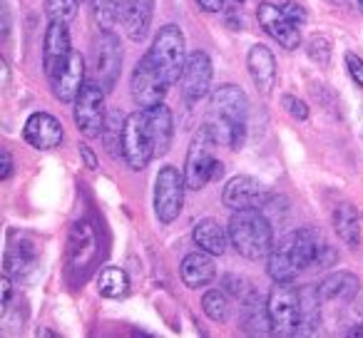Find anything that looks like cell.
<instances>
[{
	"instance_id": "cell-1",
	"label": "cell",
	"mask_w": 363,
	"mask_h": 338,
	"mask_svg": "<svg viewBox=\"0 0 363 338\" xmlns=\"http://www.w3.org/2000/svg\"><path fill=\"white\" fill-rule=\"evenodd\" d=\"M249 100L242 87L219 85L209 97V115L204 120V130L212 140L229 150H239L247 137Z\"/></svg>"
},
{
	"instance_id": "cell-2",
	"label": "cell",
	"mask_w": 363,
	"mask_h": 338,
	"mask_svg": "<svg viewBox=\"0 0 363 338\" xmlns=\"http://www.w3.org/2000/svg\"><path fill=\"white\" fill-rule=\"evenodd\" d=\"M331 254V249L321 242L316 232L311 229H298L274 244L269 252V276L274 281H294L298 271L308 269L311 264H323V257Z\"/></svg>"
},
{
	"instance_id": "cell-3",
	"label": "cell",
	"mask_w": 363,
	"mask_h": 338,
	"mask_svg": "<svg viewBox=\"0 0 363 338\" xmlns=\"http://www.w3.org/2000/svg\"><path fill=\"white\" fill-rule=\"evenodd\" d=\"M229 239L244 259L257 261L262 257H269L274 247L272 222L264 217L262 209H239L229 219Z\"/></svg>"
},
{
	"instance_id": "cell-4",
	"label": "cell",
	"mask_w": 363,
	"mask_h": 338,
	"mask_svg": "<svg viewBox=\"0 0 363 338\" xmlns=\"http://www.w3.org/2000/svg\"><path fill=\"white\" fill-rule=\"evenodd\" d=\"M147 60L162 75L167 85L179 82L182 70L187 65V43H184V33L177 26H162L160 33L152 40V47L147 50Z\"/></svg>"
},
{
	"instance_id": "cell-5",
	"label": "cell",
	"mask_w": 363,
	"mask_h": 338,
	"mask_svg": "<svg viewBox=\"0 0 363 338\" xmlns=\"http://www.w3.org/2000/svg\"><path fill=\"white\" fill-rule=\"evenodd\" d=\"M214 150H217V142H214L212 135L202 127L187 152V164H184L187 189L199 192V189H204L209 182H217V179L224 177V164L217 159Z\"/></svg>"
},
{
	"instance_id": "cell-6",
	"label": "cell",
	"mask_w": 363,
	"mask_h": 338,
	"mask_svg": "<svg viewBox=\"0 0 363 338\" xmlns=\"http://www.w3.org/2000/svg\"><path fill=\"white\" fill-rule=\"evenodd\" d=\"M267 306L274 333L294 336L301 331V288H296L291 281H277L267 298Z\"/></svg>"
},
{
	"instance_id": "cell-7",
	"label": "cell",
	"mask_w": 363,
	"mask_h": 338,
	"mask_svg": "<svg viewBox=\"0 0 363 338\" xmlns=\"http://www.w3.org/2000/svg\"><path fill=\"white\" fill-rule=\"evenodd\" d=\"M184 189H187V179H184V172H179L177 167L167 164L157 172L155 217L160 219V224H172L182 214V207H184Z\"/></svg>"
},
{
	"instance_id": "cell-8",
	"label": "cell",
	"mask_w": 363,
	"mask_h": 338,
	"mask_svg": "<svg viewBox=\"0 0 363 338\" xmlns=\"http://www.w3.org/2000/svg\"><path fill=\"white\" fill-rule=\"evenodd\" d=\"M122 159L132 172H142L155 159L150 127H147L145 110H137L125 117V132H122Z\"/></svg>"
},
{
	"instance_id": "cell-9",
	"label": "cell",
	"mask_w": 363,
	"mask_h": 338,
	"mask_svg": "<svg viewBox=\"0 0 363 338\" xmlns=\"http://www.w3.org/2000/svg\"><path fill=\"white\" fill-rule=\"evenodd\" d=\"M105 87L95 80H85L77 100L72 102L75 110H72V117H75L77 130L85 137L95 140V137H102V130H105L107 122V110H105Z\"/></svg>"
},
{
	"instance_id": "cell-10",
	"label": "cell",
	"mask_w": 363,
	"mask_h": 338,
	"mask_svg": "<svg viewBox=\"0 0 363 338\" xmlns=\"http://www.w3.org/2000/svg\"><path fill=\"white\" fill-rule=\"evenodd\" d=\"M212 75H214V67H212V60L204 50H194L187 55V65L182 70V77H179V90H182V97L184 102L194 105L199 102L204 95L209 92L212 87Z\"/></svg>"
},
{
	"instance_id": "cell-11",
	"label": "cell",
	"mask_w": 363,
	"mask_h": 338,
	"mask_svg": "<svg viewBox=\"0 0 363 338\" xmlns=\"http://www.w3.org/2000/svg\"><path fill=\"white\" fill-rule=\"evenodd\" d=\"M72 52L75 50H72L67 23L50 21V26L45 30V40H43V67H45L48 80H55L60 75L62 67L70 62Z\"/></svg>"
},
{
	"instance_id": "cell-12",
	"label": "cell",
	"mask_w": 363,
	"mask_h": 338,
	"mask_svg": "<svg viewBox=\"0 0 363 338\" xmlns=\"http://www.w3.org/2000/svg\"><path fill=\"white\" fill-rule=\"evenodd\" d=\"M130 87H132V100H135L137 107H142V110L164 102L167 92H169V85L162 80V75L150 65L147 57H142V60L137 62L135 72H132Z\"/></svg>"
},
{
	"instance_id": "cell-13",
	"label": "cell",
	"mask_w": 363,
	"mask_h": 338,
	"mask_svg": "<svg viewBox=\"0 0 363 338\" xmlns=\"http://www.w3.org/2000/svg\"><path fill=\"white\" fill-rule=\"evenodd\" d=\"M222 202L232 212H239V209H262L269 202V192L259 179L239 174V177H232L227 182V187L222 192Z\"/></svg>"
},
{
	"instance_id": "cell-14",
	"label": "cell",
	"mask_w": 363,
	"mask_h": 338,
	"mask_svg": "<svg viewBox=\"0 0 363 338\" xmlns=\"http://www.w3.org/2000/svg\"><path fill=\"white\" fill-rule=\"evenodd\" d=\"M257 21H259V26L264 28V33H267L272 40H277L281 47H286V50H296V47L301 45L298 26L289 21L286 13L281 11V6L262 3L257 11Z\"/></svg>"
},
{
	"instance_id": "cell-15",
	"label": "cell",
	"mask_w": 363,
	"mask_h": 338,
	"mask_svg": "<svg viewBox=\"0 0 363 338\" xmlns=\"http://www.w3.org/2000/svg\"><path fill=\"white\" fill-rule=\"evenodd\" d=\"M122 70V47L112 30H102L95 40V72L107 92L115 87Z\"/></svg>"
},
{
	"instance_id": "cell-16",
	"label": "cell",
	"mask_w": 363,
	"mask_h": 338,
	"mask_svg": "<svg viewBox=\"0 0 363 338\" xmlns=\"http://www.w3.org/2000/svg\"><path fill=\"white\" fill-rule=\"evenodd\" d=\"M100 252V239L92 227V222L80 219L75 227L70 229V239H67V264L72 271H85L92 261L97 259Z\"/></svg>"
},
{
	"instance_id": "cell-17",
	"label": "cell",
	"mask_w": 363,
	"mask_h": 338,
	"mask_svg": "<svg viewBox=\"0 0 363 338\" xmlns=\"http://www.w3.org/2000/svg\"><path fill=\"white\" fill-rule=\"evenodd\" d=\"M23 137L30 147L35 150H55L65 140V130H62L60 120L52 117L50 112H33L28 117L26 127H23Z\"/></svg>"
},
{
	"instance_id": "cell-18",
	"label": "cell",
	"mask_w": 363,
	"mask_h": 338,
	"mask_svg": "<svg viewBox=\"0 0 363 338\" xmlns=\"http://www.w3.org/2000/svg\"><path fill=\"white\" fill-rule=\"evenodd\" d=\"M147 127H150L152 147H155V157H164L172 147V137H174V120H172V110L160 102V105L145 107Z\"/></svg>"
},
{
	"instance_id": "cell-19",
	"label": "cell",
	"mask_w": 363,
	"mask_h": 338,
	"mask_svg": "<svg viewBox=\"0 0 363 338\" xmlns=\"http://www.w3.org/2000/svg\"><path fill=\"white\" fill-rule=\"evenodd\" d=\"M50 85H52V95L60 102H65V105L77 100L82 85H85V60H82L80 52H72L70 62L62 67L55 80H50Z\"/></svg>"
},
{
	"instance_id": "cell-20",
	"label": "cell",
	"mask_w": 363,
	"mask_h": 338,
	"mask_svg": "<svg viewBox=\"0 0 363 338\" xmlns=\"http://www.w3.org/2000/svg\"><path fill=\"white\" fill-rule=\"evenodd\" d=\"M247 67L257 90L262 95H272L274 85H277V60H274L272 50L267 45H254L247 55Z\"/></svg>"
},
{
	"instance_id": "cell-21",
	"label": "cell",
	"mask_w": 363,
	"mask_h": 338,
	"mask_svg": "<svg viewBox=\"0 0 363 338\" xmlns=\"http://www.w3.org/2000/svg\"><path fill=\"white\" fill-rule=\"evenodd\" d=\"M179 276L187 288H202L207 283H212L214 276H217V266H214L212 254L202 252V249L187 254V257L182 259Z\"/></svg>"
},
{
	"instance_id": "cell-22",
	"label": "cell",
	"mask_w": 363,
	"mask_h": 338,
	"mask_svg": "<svg viewBox=\"0 0 363 338\" xmlns=\"http://www.w3.org/2000/svg\"><path fill=\"white\" fill-rule=\"evenodd\" d=\"M192 239L202 252L212 254V257H222L229 244H232V239H229V227H222V224L212 217L199 219V222L194 224Z\"/></svg>"
},
{
	"instance_id": "cell-23",
	"label": "cell",
	"mask_w": 363,
	"mask_h": 338,
	"mask_svg": "<svg viewBox=\"0 0 363 338\" xmlns=\"http://www.w3.org/2000/svg\"><path fill=\"white\" fill-rule=\"evenodd\" d=\"M120 23L125 26L130 40L142 43L147 38V30H150L152 23V0H125Z\"/></svg>"
},
{
	"instance_id": "cell-24",
	"label": "cell",
	"mask_w": 363,
	"mask_h": 338,
	"mask_svg": "<svg viewBox=\"0 0 363 338\" xmlns=\"http://www.w3.org/2000/svg\"><path fill=\"white\" fill-rule=\"evenodd\" d=\"M242 328L252 336H267L274 331L272 326V316H269V306L267 301H262L257 291H252L244 298L242 306Z\"/></svg>"
},
{
	"instance_id": "cell-25",
	"label": "cell",
	"mask_w": 363,
	"mask_h": 338,
	"mask_svg": "<svg viewBox=\"0 0 363 338\" xmlns=\"http://www.w3.org/2000/svg\"><path fill=\"white\" fill-rule=\"evenodd\" d=\"M361 288V281H358L356 274L351 271H333L328 274L326 278L318 286V293H321V301H351L353 296Z\"/></svg>"
},
{
	"instance_id": "cell-26",
	"label": "cell",
	"mask_w": 363,
	"mask_h": 338,
	"mask_svg": "<svg viewBox=\"0 0 363 338\" xmlns=\"http://www.w3.org/2000/svg\"><path fill=\"white\" fill-rule=\"evenodd\" d=\"M333 229H336L338 239L346 247H358L361 244V219H358V212L351 204H338L333 209Z\"/></svg>"
},
{
	"instance_id": "cell-27",
	"label": "cell",
	"mask_w": 363,
	"mask_h": 338,
	"mask_svg": "<svg viewBox=\"0 0 363 338\" xmlns=\"http://www.w3.org/2000/svg\"><path fill=\"white\" fill-rule=\"evenodd\" d=\"M97 291L105 298H125L130 291V278L122 269L105 266L97 276Z\"/></svg>"
},
{
	"instance_id": "cell-28",
	"label": "cell",
	"mask_w": 363,
	"mask_h": 338,
	"mask_svg": "<svg viewBox=\"0 0 363 338\" xmlns=\"http://www.w3.org/2000/svg\"><path fill=\"white\" fill-rule=\"evenodd\" d=\"M122 132H125V117L120 112H107L105 130H102V142L110 157H122Z\"/></svg>"
},
{
	"instance_id": "cell-29",
	"label": "cell",
	"mask_w": 363,
	"mask_h": 338,
	"mask_svg": "<svg viewBox=\"0 0 363 338\" xmlns=\"http://www.w3.org/2000/svg\"><path fill=\"white\" fill-rule=\"evenodd\" d=\"M318 301H321L318 288H301V331L298 333H311L318 326L321 321Z\"/></svg>"
},
{
	"instance_id": "cell-30",
	"label": "cell",
	"mask_w": 363,
	"mask_h": 338,
	"mask_svg": "<svg viewBox=\"0 0 363 338\" xmlns=\"http://www.w3.org/2000/svg\"><path fill=\"white\" fill-rule=\"evenodd\" d=\"M202 311H204V316H207L209 321L224 323L229 318V298H227V293L219 291V288L207 291L202 296Z\"/></svg>"
},
{
	"instance_id": "cell-31",
	"label": "cell",
	"mask_w": 363,
	"mask_h": 338,
	"mask_svg": "<svg viewBox=\"0 0 363 338\" xmlns=\"http://www.w3.org/2000/svg\"><path fill=\"white\" fill-rule=\"evenodd\" d=\"M33 264H35V254L21 247H11L6 254V269H3V274H8L11 278H18L26 271H30Z\"/></svg>"
},
{
	"instance_id": "cell-32",
	"label": "cell",
	"mask_w": 363,
	"mask_h": 338,
	"mask_svg": "<svg viewBox=\"0 0 363 338\" xmlns=\"http://www.w3.org/2000/svg\"><path fill=\"white\" fill-rule=\"evenodd\" d=\"M77 0H45V16L48 21H60V23H72L77 18Z\"/></svg>"
},
{
	"instance_id": "cell-33",
	"label": "cell",
	"mask_w": 363,
	"mask_h": 338,
	"mask_svg": "<svg viewBox=\"0 0 363 338\" xmlns=\"http://www.w3.org/2000/svg\"><path fill=\"white\" fill-rule=\"evenodd\" d=\"M92 8H95L97 18L102 23V30H110L115 23H120V13L125 0H90Z\"/></svg>"
},
{
	"instance_id": "cell-34",
	"label": "cell",
	"mask_w": 363,
	"mask_h": 338,
	"mask_svg": "<svg viewBox=\"0 0 363 338\" xmlns=\"http://www.w3.org/2000/svg\"><path fill=\"white\" fill-rule=\"evenodd\" d=\"M308 57L313 62H318V65H328V60H331V40L323 35H313L308 40Z\"/></svg>"
},
{
	"instance_id": "cell-35",
	"label": "cell",
	"mask_w": 363,
	"mask_h": 338,
	"mask_svg": "<svg viewBox=\"0 0 363 338\" xmlns=\"http://www.w3.org/2000/svg\"><path fill=\"white\" fill-rule=\"evenodd\" d=\"M281 105H284V110H286L289 115L294 117V120H298V122H306L308 120V105L303 100H298V97L284 95L281 97Z\"/></svg>"
},
{
	"instance_id": "cell-36",
	"label": "cell",
	"mask_w": 363,
	"mask_h": 338,
	"mask_svg": "<svg viewBox=\"0 0 363 338\" xmlns=\"http://www.w3.org/2000/svg\"><path fill=\"white\" fill-rule=\"evenodd\" d=\"M346 67L351 80L356 82L358 87H363V57H358L356 52H346Z\"/></svg>"
},
{
	"instance_id": "cell-37",
	"label": "cell",
	"mask_w": 363,
	"mask_h": 338,
	"mask_svg": "<svg viewBox=\"0 0 363 338\" xmlns=\"http://www.w3.org/2000/svg\"><path fill=\"white\" fill-rule=\"evenodd\" d=\"M281 11L286 13V18L291 23H296V26H303V23L308 21V16H306V11H303L298 3H291V0H286V3H281Z\"/></svg>"
},
{
	"instance_id": "cell-38",
	"label": "cell",
	"mask_w": 363,
	"mask_h": 338,
	"mask_svg": "<svg viewBox=\"0 0 363 338\" xmlns=\"http://www.w3.org/2000/svg\"><path fill=\"white\" fill-rule=\"evenodd\" d=\"M0 288H3L0 308H3V311H8V306H11V296H13V278L8 276V274H3V278H0Z\"/></svg>"
},
{
	"instance_id": "cell-39",
	"label": "cell",
	"mask_w": 363,
	"mask_h": 338,
	"mask_svg": "<svg viewBox=\"0 0 363 338\" xmlns=\"http://www.w3.org/2000/svg\"><path fill=\"white\" fill-rule=\"evenodd\" d=\"M0 179H3V182H8V179H11V174H13V157H11V152L8 150H3L0 152Z\"/></svg>"
},
{
	"instance_id": "cell-40",
	"label": "cell",
	"mask_w": 363,
	"mask_h": 338,
	"mask_svg": "<svg viewBox=\"0 0 363 338\" xmlns=\"http://www.w3.org/2000/svg\"><path fill=\"white\" fill-rule=\"evenodd\" d=\"M194 3L207 13H222L224 11V0H194Z\"/></svg>"
},
{
	"instance_id": "cell-41",
	"label": "cell",
	"mask_w": 363,
	"mask_h": 338,
	"mask_svg": "<svg viewBox=\"0 0 363 338\" xmlns=\"http://www.w3.org/2000/svg\"><path fill=\"white\" fill-rule=\"evenodd\" d=\"M80 154L85 157V162H87V167H90V169H95L97 167V162H95V154H92L90 150H87L85 145H80Z\"/></svg>"
},
{
	"instance_id": "cell-42",
	"label": "cell",
	"mask_w": 363,
	"mask_h": 338,
	"mask_svg": "<svg viewBox=\"0 0 363 338\" xmlns=\"http://www.w3.org/2000/svg\"><path fill=\"white\" fill-rule=\"evenodd\" d=\"M356 3H358V8H361V13H363V0H356Z\"/></svg>"
},
{
	"instance_id": "cell-43",
	"label": "cell",
	"mask_w": 363,
	"mask_h": 338,
	"mask_svg": "<svg viewBox=\"0 0 363 338\" xmlns=\"http://www.w3.org/2000/svg\"><path fill=\"white\" fill-rule=\"evenodd\" d=\"M234 3H244V0H234Z\"/></svg>"
}]
</instances>
